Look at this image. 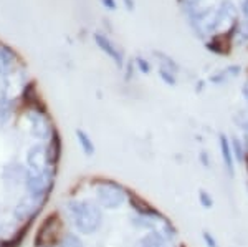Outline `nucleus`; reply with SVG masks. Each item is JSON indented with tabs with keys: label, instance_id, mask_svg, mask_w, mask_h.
<instances>
[{
	"label": "nucleus",
	"instance_id": "obj_1",
	"mask_svg": "<svg viewBox=\"0 0 248 247\" xmlns=\"http://www.w3.org/2000/svg\"><path fill=\"white\" fill-rule=\"evenodd\" d=\"M66 216L78 234L93 236L103 226V208L90 199H70L65 204Z\"/></svg>",
	"mask_w": 248,
	"mask_h": 247
},
{
	"label": "nucleus",
	"instance_id": "obj_2",
	"mask_svg": "<svg viewBox=\"0 0 248 247\" xmlns=\"http://www.w3.org/2000/svg\"><path fill=\"white\" fill-rule=\"evenodd\" d=\"M131 191L114 179H98L94 182V199L103 209L116 211L127 204Z\"/></svg>",
	"mask_w": 248,
	"mask_h": 247
},
{
	"label": "nucleus",
	"instance_id": "obj_3",
	"mask_svg": "<svg viewBox=\"0 0 248 247\" xmlns=\"http://www.w3.org/2000/svg\"><path fill=\"white\" fill-rule=\"evenodd\" d=\"M60 231H62V222L57 213L50 214L45 221L42 222V226L38 228L37 234H35V247H48V246H57L58 241L62 239L60 236Z\"/></svg>",
	"mask_w": 248,
	"mask_h": 247
},
{
	"label": "nucleus",
	"instance_id": "obj_4",
	"mask_svg": "<svg viewBox=\"0 0 248 247\" xmlns=\"http://www.w3.org/2000/svg\"><path fill=\"white\" fill-rule=\"evenodd\" d=\"M50 194H29L23 196L22 201L17 204V208L14 211V217L17 221H33V217H37V214L43 209V206L48 202Z\"/></svg>",
	"mask_w": 248,
	"mask_h": 247
},
{
	"label": "nucleus",
	"instance_id": "obj_5",
	"mask_svg": "<svg viewBox=\"0 0 248 247\" xmlns=\"http://www.w3.org/2000/svg\"><path fill=\"white\" fill-rule=\"evenodd\" d=\"M29 123H30V133L38 141H48L53 134V125H51L48 113H38V111H31L29 113Z\"/></svg>",
	"mask_w": 248,
	"mask_h": 247
},
{
	"label": "nucleus",
	"instance_id": "obj_6",
	"mask_svg": "<svg viewBox=\"0 0 248 247\" xmlns=\"http://www.w3.org/2000/svg\"><path fill=\"white\" fill-rule=\"evenodd\" d=\"M27 166H29L30 171L33 173H55L57 171L50 166L48 163V156H46V145H35L31 146L27 153Z\"/></svg>",
	"mask_w": 248,
	"mask_h": 247
},
{
	"label": "nucleus",
	"instance_id": "obj_7",
	"mask_svg": "<svg viewBox=\"0 0 248 247\" xmlns=\"http://www.w3.org/2000/svg\"><path fill=\"white\" fill-rule=\"evenodd\" d=\"M127 204H129V208L133 209L136 214H141V216L155 219L157 222H164L167 219V216L162 213L161 209L155 208L154 204H151L149 201H146V199L141 198L139 194L133 193V191L129 193V199H127Z\"/></svg>",
	"mask_w": 248,
	"mask_h": 247
},
{
	"label": "nucleus",
	"instance_id": "obj_8",
	"mask_svg": "<svg viewBox=\"0 0 248 247\" xmlns=\"http://www.w3.org/2000/svg\"><path fill=\"white\" fill-rule=\"evenodd\" d=\"M218 151H220V158H222L223 168H225L227 174L230 178L235 176V158L233 153H232V145H230V136L225 133L218 134Z\"/></svg>",
	"mask_w": 248,
	"mask_h": 247
},
{
	"label": "nucleus",
	"instance_id": "obj_9",
	"mask_svg": "<svg viewBox=\"0 0 248 247\" xmlns=\"http://www.w3.org/2000/svg\"><path fill=\"white\" fill-rule=\"evenodd\" d=\"M134 247H179L169 239L164 237L161 231H151V232H144L139 236L138 241L134 242Z\"/></svg>",
	"mask_w": 248,
	"mask_h": 247
},
{
	"label": "nucleus",
	"instance_id": "obj_10",
	"mask_svg": "<svg viewBox=\"0 0 248 247\" xmlns=\"http://www.w3.org/2000/svg\"><path fill=\"white\" fill-rule=\"evenodd\" d=\"M46 156H48V163L50 166L57 171L58 168V163L62 159V136L57 130L53 131L51 138L46 141Z\"/></svg>",
	"mask_w": 248,
	"mask_h": 247
},
{
	"label": "nucleus",
	"instance_id": "obj_11",
	"mask_svg": "<svg viewBox=\"0 0 248 247\" xmlns=\"http://www.w3.org/2000/svg\"><path fill=\"white\" fill-rule=\"evenodd\" d=\"M94 42H96V45L99 47L105 53L108 55V57H111L113 58V62L116 63V65L121 68V66L124 65V58H123V53L119 51L118 49L114 47V43H111L109 42V38L108 37H105L103 33H94Z\"/></svg>",
	"mask_w": 248,
	"mask_h": 247
},
{
	"label": "nucleus",
	"instance_id": "obj_12",
	"mask_svg": "<svg viewBox=\"0 0 248 247\" xmlns=\"http://www.w3.org/2000/svg\"><path fill=\"white\" fill-rule=\"evenodd\" d=\"M230 145H232V153H233L235 163L240 166H243L245 158L248 154V136L240 138V136H237V134H232Z\"/></svg>",
	"mask_w": 248,
	"mask_h": 247
},
{
	"label": "nucleus",
	"instance_id": "obj_13",
	"mask_svg": "<svg viewBox=\"0 0 248 247\" xmlns=\"http://www.w3.org/2000/svg\"><path fill=\"white\" fill-rule=\"evenodd\" d=\"M131 226L136 229V231H141V232H151V231H157L161 222H157L155 219H151V217H146V216H141V214H133L129 219Z\"/></svg>",
	"mask_w": 248,
	"mask_h": 247
},
{
	"label": "nucleus",
	"instance_id": "obj_14",
	"mask_svg": "<svg viewBox=\"0 0 248 247\" xmlns=\"http://www.w3.org/2000/svg\"><path fill=\"white\" fill-rule=\"evenodd\" d=\"M240 71H242V66L240 65H232V66H227V68L217 71V73H214L212 77L209 78L210 83H214V85H222V83H225L229 78H235L240 75Z\"/></svg>",
	"mask_w": 248,
	"mask_h": 247
},
{
	"label": "nucleus",
	"instance_id": "obj_15",
	"mask_svg": "<svg viewBox=\"0 0 248 247\" xmlns=\"http://www.w3.org/2000/svg\"><path fill=\"white\" fill-rule=\"evenodd\" d=\"M77 139H78L79 148H81V151H83V153H85V156H88V158L94 156V153H96V146H94L93 139H91V136L86 133V131H83V130H77Z\"/></svg>",
	"mask_w": 248,
	"mask_h": 247
},
{
	"label": "nucleus",
	"instance_id": "obj_16",
	"mask_svg": "<svg viewBox=\"0 0 248 247\" xmlns=\"http://www.w3.org/2000/svg\"><path fill=\"white\" fill-rule=\"evenodd\" d=\"M15 58H17L15 51H12L9 47H0V75H5L10 70Z\"/></svg>",
	"mask_w": 248,
	"mask_h": 247
},
{
	"label": "nucleus",
	"instance_id": "obj_17",
	"mask_svg": "<svg viewBox=\"0 0 248 247\" xmlns=\"http://www.w3.org/2000/svg\"><path fill=\"white\" fill-rule=\"evenodd\" d=\"M159 231H161V232L164 234V237L169 239V241L174 242V244L179 241V229H177V226H175L169 217H167L164 222H161V226H159Z\"/></svg>",
	"mask_w": 248,
	"mask_h": 247
},
{
	"label": "nucleus",
	"instance_id": "obj_18",
	"mask_svg": "<svg viewBox=\"0 0 248 247\" xmlns=\"http://www.w3.org/2000/svg\"><path fill=\"white\" fill-rule=\"evenodd\" d=\"M153 55H154L155 58H157L159 66H164V68H167V70L174 71V73H179V70H181V66H179L177 63L174 62V58H170L169 55L162 53V51H159V50L153 51Z\"/></svg>",
	"mask_w": 248,
	"mask_h": 247
},
{
	"label": "nucleus",
	"instance_id": "obj_19",
	"mask_svg": "<svg viewBox=\"0 0 248 247\" xmlns=\"http://www.w3.org/2000/svg\"><path fill=\"white\" fill-rule=\"evenodd\" d=\"M57 247H85V242H83V239L78 234L65 232L58 241Z\"/></svg>",
	"mask_w": 248,
	"mask_h": 247
},
{
	"label": "nucleus",
	"instance_id": "obj_20",
	"mask_svg": "<svg viewBox=\"0 0 248 247\" xmlns=\"http://www.w3.org/2000/svg\"><path fill=\"white\" fill-rule=\"evenodd\" d=\"M159 77H161V80L164 83H166L167 86H175L177 85V75L174 73V71L164 68V66H159Z\"/></svg>",
	"mask_w": 248,
	"mask_h": 247
},
{
	"label": "nucleus",
	"instance_id": "obj_21",
	"mask_svg": "<svg viewBox=\"0 0 248 247\" xmlns=\"http://www.w3.org/2000/svg\"><path fill=\"white\" fill-rule=\"evenodd\" d=\"M199 204H201L203 209H212L215 206V201H214V198H212V194L203 188L199 189Z\"/></svg>",
	"mask_w": 248,
	"mask_h": 247
},
{
	"label": "nucleus",
	"instance_id": "obj_22",
	"mask_svg": "<svg viewBox=\"0 0 248 247\" xmlns=\"http://www.w3.org/2000/svg\"><path fill=\"white\" fill-rule=\"evenodd\" d=\"M10 105L5 101V99H0V126L3 125L5 121H9V118H10Z\"/></svg>",
	"mask_w": 248,
	"mask_h": 247
},
{
	"label": "nucleus",
	"instance_id": "obj_23",
	"mask_svg": "<svg viewBox=\"0 0 248 247\" xmlns=\"http://www.w3.org/2000/svg\"><path fill=\"white\" fill-rule=\"evenodd\" d=\"M136 66H138V70L141 71L142 75H149L151 73V63L147 62L146 58H142V57H136Z\"/></svg>",
	"mask_w": 248,
	"mask_h": 247
},
{
	"label": "nucleus",
	"instance_id": "obj_24",
	"mask_svg": "<svg viewBox=\"0 0 248 247\" xmlns=\"http://www.w3.org/2000/svg\"><path fill=\"white\" fill-rule=\"evenodd\" d=\"M199 163H201L202 168L205 169H212V166H214V163H212V156L209 154V151H201L199 153Z\"/></svg>",
	"mask_w": 248,
	"mask_h": 247
},
{
	"label": "nucleus",
	"instance_id": "obj_25",
	"mask_svg": "<svg viewBox=\"0 0 248 247\" xmlns=\"http://www.w3.org/2000/svg\"><path fill=\"white\" fill-rule=\"evenodd\" d=\"M202 241H203V244H205V247H218L217 237H215L210 231H203V232H202Z\"/></svg>",
	"mask_w": 248,
	"mask_h": 247
},
{
	"label": "nucleus",
	"instance_id": "obj_26",
	"mask_svg": "<svg viewBox=\"0 0 248 247\" xmlns=\"http://www.w3.org/2000/svg\"><path fill=\"white\" fill-rule=\"evenodd\" d=\"M237 42L242 45V43L248 42V18L245 22H242V25H240V32L237 33Z\"/></svg>",
	"mask_w": 248,
	"mask_h": 247
},
{
	"label": "nucleus",
	"instance_id": "obj_27",
	"mask_svg": "<svg viewBox=\"0 0 248 247\" xmlns=\"http://www.w3.org/2000/svg\"><path fill=\"white\" fill-rule=\"evenodd\" d=\"M134 65H136V62H133V60H129V62H127V71H126V75H124V80H126V82H129V80L133 78Z\"/></svg>",
	"mask_w": 248,
	"mask_h": 247
},
{
	"label": "nucleus",
	"instance_id": "obj_28",
	"mask_svg": "<svg viewBox=\"0 0 248 247\" xmlns=\"http://www.w3.org/2000/svg\"><path fill=\"white\" fill-rule=\"evenodd\" d=\"M101 3L106 7L108 10H116L118 5H116V0H101Z\"/></svg>",
	"mask_w": 248,
	"mask_h": 247
},
{
	"label": "nucleus",
	"instance_id": "obj_29",
	"mask_svg": "<svg viewBox=\"0 0 248 247\" xmlns=\"http://www.w3.org/2000/svg\"><path fill=\"white\" fill-rule=\"evenodd\" d=\"M238 126L243 130L245 136H248V118H243V121H238Z\"/></svg>",
	"mask_w": 248,
	"mask_h": 247
},
{
	"label": "nucleus",
	"instance_id": "obj_30",
	"mask_svg": "<svg viewBox=\"0 0 248 247\" xmlns=\"http://www.w3.org/2000/svg\"><path fill=\"white\" fill-rule=\"evenodd\" d=\"M242 95H243V98H245L247 106H248V80L245 82V85H243V88H242Z\"/></svg>",
	"mask_w": 248,
	"mask_h": 247
},
{
	"label": "nucleus",
	"instance_id": "obj_31",
	"mask_svg": "<svg viewBox=\"0 0 248 247\" xmlns=\"http://www.w3.org/2000/svg\"><path fill=\"white\" fill-rule=\"evenodd\" d=\"M242 12L245 15V18H248V0H243L242 2Z\"/></svg>",
	"mask_w": 248,
	"mask_h": 247
},
{
	"label": "nucleus",
	"instance_id": "obj_32",
	"mask_svg": "<svg viewBox=\"0 0 248 247\" xmlns=\"http://www.w3.org/2000/svg\"><path fill=\"white\" fill-rule=\"evenodd\" d=\"M124 3L129 10H134V0H124Z\"/></svg>",
	"mask_w": 248,
	"mask_h": 247
},
{
	"label": "nucleus",
	"instance_id": "obj_33",
	"mask_svg": "<svg viewBox=\"0 0 248 247\" xmlns=\"http://www.w3.org/2000/svg\"><path fill=\"white\" fill-rule=\"evenodd\" d=\"M186 2H187V3H189V5H192V7H194V5H195V3H197V2H199V0H186Z\"/></svg>",
	"mask_w": 248,
	"mask_h": 247
},
{
	"label": "nucleus",
	"instance_id": "obj_34",
	"mask_svg": "<svg viewBox=\"0 0 248 247\" xmlns=\"http://www.w3.org/2000/svg\"><path fill=\"white\" fill-rule=\"evenodd\" d=\"M243 166H245V169H247V173H248V154H247V158H245V163H243Z\"/></svg>",
	"mask_w": 248,
	"mask_h": 247
},
{
	"label": "nucleus",
	"instance_id": "obj_35",
	"mask_svg": "<svg viewBox=\"0 0 248 247\" xmlns=\"http://www.w3.org/2000/svg\"><path fill=\"white\" fill-rule=\"evenodd\" d=\"M48 247H57V246H48Z\"/></svg>",
	"mask_w": 248,
	"mask_h": 247
}]
</instances>
